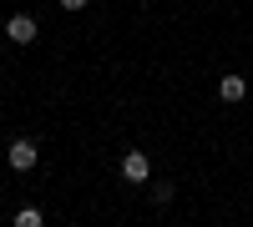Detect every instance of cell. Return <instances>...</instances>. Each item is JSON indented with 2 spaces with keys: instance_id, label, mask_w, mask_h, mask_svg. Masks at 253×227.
Returning a JSON list of instances; mask_svg holds the SVG:
<instances>
[{
  "instance_id": "6da1fadb",
  "label": "cell",
  "mask_w": 253,
  "mask_h": 227,
  "mask_svg": "<svg viewBox=\"0 0 253 227\" xmlns=\"http://www.w3.org/2000/svg\"><path fill=\"white\" fill-rule=\"evenodd\" d=\"M5 162H10V172H31L36 162H41V147H36L31 136H15L10 147H5Z\"/></svg>"
},
{
  "instance_id": "7a4b0ae2",
  "label": "cell",
  "mask_w": 253,
  "mask_h": 227,
  "mask_svg": "<svg viewBox=\"0 0 253 227\" xmlns=\"http://www.w3.org/2000/svg\"><path fill=\"white\" fill-rule=\"evenodd\" d=\"M36 35H41L36 15H10V20H5V40H10V46H31Z\"/></svg>"
},
{
  "instance_id": "3957f363",
  "label": "cell",
  "mask_w": 253,
  "mask_h": 227,
  "mask_svg": "<svg viewBox=\"0 0 253 227\" xmlns=\"http://www.w3.org/2000/svg\"><path fill=\"white\" fill-rule=\"evenodd\" d=\"M147 177H152V162H147L142 152H126V157H122V182H132V187H142Z\"/></svg>"
},
{
  "instance_id": "277c9868",
  "label": "cell",
  "mask_w": 253,
  "mask_h": 227,
  "mask_svg": "<svg viewBox=\"0 0 253 227\" xmlns=\"http://www.w3.org/2000/svg\"><path fill=\"white\" fill-rule=\"evenodd\" d=\"M243 96H248V81H243V76H223V81H218V101H228V106H238Z\"/></svg>"
},
{
  "instance_id": "5b68a950",
  "label": "cell",
  "mask_w": 253,
  "mask_h": 227,
  "mask_svg": "<svg viewBox=\"0 0 253 227\" xmlns=\"http://www.w3.org/2000/svg\"><path fill=\"white\" fill-rule=\"evenodd\" d=\"M15 227H46V212H41V207H20L15 212Z\"/></svg>"
},
{
  "instance_id": "8992f818",
  "label": "cell",
  "mask_w": 253,
  "mask_h": 227,
  "mask_svg": "<svg viewBox=\"0 0 253 227\" xmlns=\"http://www.w3.org/2000/svg\"><path fill=\"white\" fill-rule=\"evenodd\" d=\"M172 197H177V187H172V182H157V187H152V202H157V207H167Z\"/></svg>"
},
{
  "instance_id": "52a82bcc",
  "label": "cell",
  "mask_w": 253,
  "mask_h": 227,
  "mask_svg": "<svg viewBox=\"0 0 253 227\" xmlns=\"http://www.w3.org/2000/svg\"><path fill=\"white\" fill-rule=\"evenodd\" d=\"M91 0H61V10H86Z\"/></svg>"
}]
</instances>
